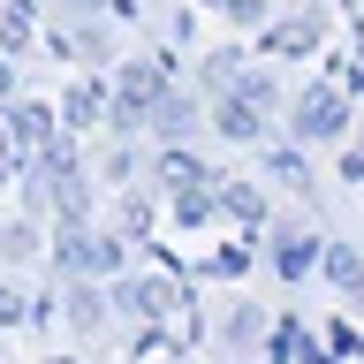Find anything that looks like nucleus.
<instances>
[{
  "instance_id": "nucleus-1",
  "label": "nucleus",
  "mask_w": 364,
  "mask_h": 364,
  "mask_svg": "<svg viewBox=\"0 0 364 364\" xmlns=\"http://www.w3.org/2000/svg\"><path fill=\"white\" fill-rule=\"evenodd\" d=\"M53 266L68 281H99V273H122V235H99V228H61V243H53Z\"/></svg>"
},
{
  "instance_id": "nucleus-2",
  "label": "nucleus",
  "mask_w": 364,
  "mask_h": 364,
  "mask_svg": "<svg viewBox=\"0 0 364 364\" xmlns=\"http://www.w3.org/2000/svg\"><path fill=\"white\" fill-rule=\"evenodd\" d=\"M159 99H167V76H159L152 61H129L122 76H114V114H107V122L122 136H129V129H152V107H159Z\"/></svg>"
},
{
  "instance_id": "nucleus-3",
  "label": "nucleus",
  "mask_w": 364,
  "mask_h": 364,
  "mask_svg": "<svg viewBox=\"0 0 364 364\" xmlns=\"http://www.w3.org/2000/svg\"><path fill=\"white\" fill-rule=\"evenodd\" d=\"M304 144H334L341 129H349V99H341L334 84H311L304 99H296V122H289Z\"/></svg>"
},
{
  "instance_id": "nucleus-4",
  "label": "nucleus",
  "mask_w": 364,
  "mask_h": 364,
  "mask_svg": "<svg viewBox=\"0 0 364 364\" xmlns=\"http://www.w3.org/2000/svg\"><path fill=\"white\" fill-rule=\"evenodd\" d=\"M175 304L182 296L167 289V281H152V273H122V281H114V311L122 318H167Z\"/></svg>"
},
{
  "instance_id": "nucleus-5",
  "label": "nucleus",
  "mask_w": 364,
  "mask_h": 364,
  "mask_svg": "<svg viewBox=\"0 0 364 364\" xmlns=\"http://www.w3.org/2000/svg\"><path fill=\"white\" fill-rule=\"evenodd\" d=\"M0 144H8L16 159L53 152V114H46V107H8V114H0Z\"/></svg>"
},
{
  "instance_id": "nucleus-6",
  "label": "nucleus",
  "mask_w": 364,
  "mask_h": 364,
  "mask_svg": "<svg viewBox=\"0 0 364 364\" xmlns=\"http://www.w3.org/2000/svg\"><path fill=\"white\" fill-rule=\"evenodd\" d=\"M213 129L235 136V144H258V136H266V107H258V99H243V91H220V107H213Z\"/></svg>"
},
{
  "instance_id": "nucleus-7",
  "label": "nucleus",
  "mask_w": 364,
  "mask_h": 364,
  "mask_svg": "<svg viewBox=\"0 0 364 364\" xmlns=\"http://www.w3.org/2000/svg\"><path fill=\"white\" fill-rule=\"evenodd\" d=\"M152 182L167 190V198H182V190H198V182H213V167H205L198 152H182V144H167V152L152 159Z\"/></svg>"
},
{
  "instance_id": "nucleus-8",
  "label": "nucleus",
  "mask_w": 364,
  "mask_h": 364,
  "mask_svg": "<svg viewBox=\"0 0 364 364\" xmlns=\"http://www.w3.org/2000/svg\"><path fill=\"white\" fill-rule=\"evenodd\" d=\"M68 326H76V334H99V326H107V311H114V289H99V281H68Z\"/></svg>"
},
{
  "instance_id": "nucleus-9",
  "label": "nucleus",
  "mask_w": 364,
  "mask_h": 364,
  "mask_svg": "<svg viewBox=\"0 0 364 364\" xmlns=\"http://www.w3.org/2000/svg\"><path fill=\"white\" fill-rule=\"evenodd\" d=\"M152 136H159V144H182V136H198V99H182V91L167 84V99L152 107Z\"/></svg>"
},
{
  "instance_id": "nucleus-10",
  "label": "nucleus",
  "mask_w": 364,
  "mask_h": 364,
  "mask_svg": "<svg viewBox=\"0 0 364 364\" xmlns=\"http://www.w3.org/2000/svg\"><path fill=\"white\" fill-rule=\"evenodd\" d=\"M318 258H326V250H318L311 235H304V228H273V266L289 273V281H296V273H311Z\"/></svg>"
},
{
  "instance_id": "nucleus-11",
  "label": "nucleus",
  "mask_w": 364,
  "mask_h": 364,
  "mask_svg": "<svg viewBox=\"0 0 364 364\" xmlns=\"http://www.w3.org/2000/svg\"><path fill=\"white\" fill-rule=\"evenodd\" d=\"M220 213H228V220H243V228H258V220H266V198H258L250 182L220 175Z\"/></svg>"
},
{
  "instance_id": "nucleus-12",
  "label": "nucleus",
  "mask_w": 364,
  "mask_h": 364,
  "mask_svg": "<svg viewBox=\"0 0 364 364\" xmlns=\"http://www.w3.org/2000/svg\"><path fill=\"white\" fill-rule=\"evenodd\" d=\"M318 266H326V281H334V289L364 296V258H357L349 243H326V258H318Z\"/></svg>"
},
{
  "instance_id": "nucleus-13",
  "label": "nucleus",
  "mask_w": 364,
  "mask_h": 364,
  "mask_svg": "<svg viewBox=\"0 0 364 364\" xmlns=\"http://www.w3.org/2000/svg\"><path fill=\"white\" fill-rule=\"evenodd\" d=\"M258 334H266V318H258V304H235V311L220 318V341H228V349H250Z\"/></svg>"
},
{
  "instance_id": "nucleus-14",
  "label": "nucleus",
  "mask_w": 364,
  "mask_h": 364,
  "mask_svg": "<svg viewBox=\"0 0 364 364\" xmlns=\"http://www.w3.org/2000/svg\"><path fill=\"white\" fill-rule=\"evenodd\" d=\"M61 114H68V122H91V114H114V99H107V91H99V84H68Z\"/></svg>"
},
{
  "instance_id": "nucleus-15",
  "label": "nucleus",
  "mask_w": 364,
  "mask_h": 364,
  "mask_svg": "<svg viewBox=\"0 0 364 364\" xmlns=\"http://www.w3.org/2000/svg\"><path fill=\"white\" fill-rule=\"evenodd\" d=\"M0 258H38V228H31V220H8V228H0Z\"/></svg>"
},
{
  "instance_id": "nucleus-16",
  "label": "nucleus",
  "mask_w": 364,
  "mask_h": 364,
  "mask_svg": "<svg viewBox=\"0 0 364 364\" xmlns=\"http://www.w3.org/2000/svg\"><path fill=\"white\" fill-rule=\"evenodd\" d=\"M235 84H243L235 53H213V61H205V91H235Z\"/></svg>"
},
{
  "instance_id": "nucleus-17",
  "label": "nucleus",
  "mask_w": 364,
  "mask_h": 364,
  "mask_svg": "<svg viewBox=\"0 0 364 364\" xmlns=\"http://www.w3.org/2000/svg\"><path fill=\"white\" fill-rule=\"evenodd\" d=\"M129 175H136V152H129V144H114V152L99 159V182H114V190H122Z\"/></svg>"
},
{
  "instance_id": "nucleus-18",
  "label": "nucleus",
  "mask_w": 364,
  "mask_h": 364,
  "mask_svg": "<svg viewBox=\"0 0 364 364\" xmlns=\"http://www.w3.org/2000/svg\"><path fill=\"white\" fill-rule=\"evenodd\" d=\"M235 91H243V99H258V107H273V99H281V84H273L266 68H243V84H235Z\"/></svg>"
},
{
  "instance_id": "nucleus-19",
  "label": "nucleus",
  "mask_w": 364,
  "mask_h": 364,
  "mask_svg": "<svg viewBox=\"0 0 364 364\" xmlns=\"http://www.w3.org/2000/svg\"><path fill=\"white\" fill-rule=\"evenodd\" d=\"M16 318H23V296H16V289H0V326H16Z\"/></svg>"
},
{
  "instance_id": "nucleus-20",
  "label": "nucleus",
  "mask_w": 364,
  "mask_h": 364,
  "mask_svg": "<svg viewBox=\"0 0 364 364\" xmlns=\"http://www.w3.org/2000/svg\"><path fill=\"white\" fill-rule=\"evenodd\" d=\"M8 91H16V61H8V53H0V99H8Z\"/></svg>"
},
{
  "instance_id": "nucleus-21",
  "label": "nucleus",
  "mask_w": 364,
  "mask_h": 364,
  "mask_svg": "<svg viewBox=\"0 0 364 364\" xmlns=\"http://www.w3.org/2000/svg\"><path fill=\"white\" fill-rule=\"evenodd\" d=\"M91 8H122V0H91Z\"/></svg>"
},
{
  "instance_id": "nucleus-22",
  "label": "nucleus",
  "mask_w": 364,
  "mask_h": 364,
  "mask_svg": "<svg viewBox=\"0 0 364 364\" xmlns=\"http://www.w3.org/2000/svg\"><path fill=\"white\" fill-rule=\"evenodd\" d=\"M53 364H68V357H53Z\"/></svg>"
},
{
  "instance_id": "nucleus-23",
  "label": "nucleus",
  "mask_w": 364,
  "mask_h": 364,
  "mask_svg": "<svg viewBox=\"0 0 364 364\" xmlns=\"http://www.w3.org/2000/svg\"><path fill=\"white\" fill-rule=\"evenodd\" d=\"M243 364H250V357H243Z\"/></svg>"
}]
</instances>
